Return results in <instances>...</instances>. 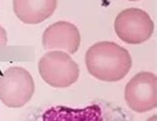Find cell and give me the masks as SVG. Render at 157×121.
Segmentation results:
<instances>
[{"instance_id": "obj_1", "label": "cell", "mask_w": 157, "mask_h": 121, "mask_svg": "<svg viewBox=\"0 0 157 121\" xmlns=\"http://www.w3.org/2000/svg\"><path fill=\"white\" fill-rule=\"evenodd\" d=\"M85 62L88 72L94 78L106 82L123 80L132 66L129 52L109 41L93 45L86 53Z\"/></svg>"}, {"instance_id": "obj_2", "label": "cell", "mask_w": 157, "mask_h": 121, "mask_svg": "<svg viewBox=\"0 0 157 121\" xmlns=\"http://www.w3.org/2000/svg\"><path fill=\"white\" fill-rule=\"evenodd\" d=\"M41 78L53 87H69L80 77V68L69 54L51 51L41 58L38 64Z\"/></svg>"}, {"instance_id": "obj_3", "label": "cell", "mask_w": 157, "mask_h": 121, "mask_svg": "<svg viewBox=\"0 0 157 121\" xmlns=\"http://www.w3.org/2000/svg\"><path fill=\"white\" fill-rule=\"evenodd\" d=\"M35 83L27 70L21 66L7 69L0 77V100L10 108H19L31 100Z\"/></svg>"}, {"instance_id": "obj_4", "label": "cell", "mask_w": 157, "mask_h": 121, "mask_svg": "<svg viewBox=\"0 0 157 121\" xmlns=\"http://www.w3.org/2000/svg\"><path fill=\"white\" fill-rule=\"evenodd\" d=\"M114 30L119 39L126 44H142L154 32V23L145 11L128 8L121 11L114 21Z\"/></svg>"}, {"instance_id": "obj_5", "label": "cell", "mask_w": 157, "mask_h": 121, "mask_svg": "<svg viewBox=\"0 0 157 121\" xmlns=\"http://www.w3.org/2000/svg\"><path fill=\"white\" fill-rule=\"evenodd\" d=\"M124 99L131 110L146 112L157 105V78L149 72H140L128 81L124 89Z\"/></svg>"}, {"instance_id": "obj_6", "label": "cell", "mask_w": 157, "mask_h": 121, "mask_svg": "<svg viewBox=\"0 0 157 121\" xmlns=\"http://www.w3.org/2000/svg\"><path fill=\"white\" fill-rule=\"evenodd\" d=\"M42 44L47 51H63L71 55L76 54L81 45V34L74 24L59 21L50 25L43 33Z\"/></svg>"}, {"instance_id": "obj_7", "label": "cell", "mask_w": 157, "mask_h": 121, "mask_svg": "<svg viewBox=\"0 0 157 121\" xmlns=\"http://www.w3.org/2000/svg\"><path fill=\"white\" fill-rule=\"evenodd\" d=\"M58 0H13V10L17 18L25 24H39L55 12Z\"/></svg>"}, {"instance_id": "obj_8", "label": "cell", "mask_w": 157, "mask_h": 121, "mask_svg": "<svg viewBox=\"0 0 157 121\" xmlns=\"http://www.w3.org/2000/svg\"><path fill=\"white\" fill-rule=\"evenodd\" d=\"M42 121H104V118L98 104H90L84 108L58 105L45 111Z\"/></svg>"}, {"instance_id": "obj_9", "label": "cell", "mask_w": 157, "mask_h": 121, "mask_svg": "<svg viewBox=\"0 0 157 121\" xmlns=\"http://www.w3.org/2000/svg\"><path fill=\"white\" fill-rule=\"evenodd\" d=\"M7 32L1 25H0V46H6L7 45Z\"/></svg>"}, {"instance_id": "obj_10", "label": "cell", "mask_w": 157, "mask_h": 121, "mask_svg": "<svg viewBox=\"0 0 157 121\" xmlns=\"http://www.w3.org/2000/svg\"><path fill=\"white\" fill-rule=\"evenodd\" d=\"M156 120H157V116H156V115H153L152 117H150L147 121H156Z\"/></svg>"}, {"instance_id": "obj_11", "label": "cell", "mask_w": 157, "mask_h": 121, "mask_svg": "<svg viewBox=\"0 0 157 121\" xmlns=\"http://www.w3.org/2000/svg\"><path fill=\"white\" fill-rule=\"evenodd\" d=\"M128 1H138V0H128Z\"/></svg>"}]
</instances>
